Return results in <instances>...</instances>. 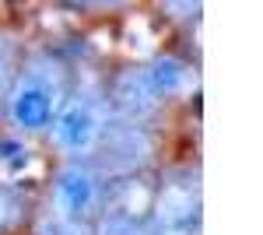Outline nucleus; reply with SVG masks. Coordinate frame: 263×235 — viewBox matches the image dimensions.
<instances>
[{"mask_svg":"<svg viewBox=\"0 0 263 235\" xmlns=\"http://www.w3.org/2000/svg\"><path fill=\"white\" fill-rule=\"evenodd\" d=\"M46 151L53 161H95L109 176L130 172V151H147L144 130L123 123L116 109L109 105V95L99 81H74L67 102L46 130Z\"/></svg>","mask_w":263,"mask_h":235,"instance_id":"obj_1","label":"nucleus"},{"mask_svg":"<svg viewBox=\"0 0 263 235\" xmlns=\"http://www.w3.org/2000/svg\"><path fill=\"white\" fill-rule=\"evenodd\" d=\"M0 214H4V190H0Z\"/></svg>","mask_w":263,"mask_h":235,"instance_id":"obj_6","label":"nucleus"},{"mask_svg":"<svg viewBox=\"0 0 263 235\" xmlns=\"http://www.w3.org/2000/svg\"><path fill=\"white\" fill-rule=\"evenodd\" d=\"M200 88V74L197 67L179 53H155V57L123 67L105 88L109 105L116 109V116L130 126H151L168 105L186 102L197 95Z\"/></svg>","mask_w":263,"mask_h":235,"instance_id":"obj_2","label":"nucleus"},{"mask_svg":"<svg viewBox=\"0 0 263 235\" xmlns=\"http://www.w3.org/2000/svg\"><path fill=\"white\" fill-rule=\"evenodd\" d=\"M112 176L95 161H53L46 179V221L84 228L109 211Z\"/></svg>","mask_w":263,"mask_h":235,"instance_id":"obj_4","label":"nucleus"},{"mask_svg":"<svg viewBox=\"0 0 263 235\" xmlns=\"http://www.w3.org/2000/svg\"><path fill=\"white\" fill-rule=\"evenodd\" d=\"M74 88L70 63L53 49H28L14 67L7 95L0 105L4 126L14 137L42 140Z\"/></svg>","mask_w":263,"mask_h":235,"instance_id":"obj_3","label":"nucleus"},{"mask_svg":"<svg viewBox=\"0 0 263 235\" xmlns=\"http://www.w3.org/2000/svg\"><path fill=\"white\" fill-rule=\"evenodd\" d=\"M91 235H158V225L147 221V218L130 214V211L109 207V211L91 225Z\"/></svg>","mask_w":263,"mask_h":235,"instance_id":"obj_5","label":"nucleus"}]
</instances>
